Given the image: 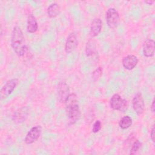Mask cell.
I'll list each match as a JSON object with an SVG mask.
<instances>
[{"label": "cell", "instance_id": "15", "mask_svg": "<svg viewBox=\"0 0 155 155\" xmlns=\"http://www.w3.org/2000/svg\"><path fill=\"white\" fill-rule=\"evenodd\" d=\"M38 29V24L36 18L33 15H29L27 18V30L30 33H35Z\"/></svg>", "mask_w": 155, "mask_h": 155}, {"label": "cell", "instance_id": "3", "mask_svg": "<svg viewBox=\"0 0 155 155\" xmlns=\"http://www.w3.org/2000/svg\"><path fill=\"white\" fill-rule=\"evenodd\" d=\"M110 105L113 110L124 112L127 110L128 104L127 101L123 99L119 94H114L110 99Z\"/></svg>", "mask_w": 155, "mask_h": 155}, {"label": "cell", "instance_id": "22", "mask_svg": "<svg viewBox=\"0 0 155 155\" xmlns=\"http://www.w3.org/2000/svg\"><path fill=\"white\" fill-rule=\"evenodd\" d=\"M85 117H86V122H89V123L92 122L94 118V111L91 110L90 111H88L87 113V116Z\"/></svg>", "mask_w": 155, "mask_h": 155}, {"label": "cell", "instance_id": "25", "mask_svg": "<svg viewBox=\"0 0 155 155\" xmlns=\"http://www.w3.org/2000/svg\"><path fill=\"white\" fill-rule=\"evenodd\" d=\"M154 2V1H145V3L147 4L148 5H151Z\"/></svg>", "mask_w": 155, "mask_h": 155}, {"label": "cell", "instance_id": "8", "mask_svg": "<svg viewBox=\"0 0 155 155\" xmlns=\"http://www.w3.org/2000/svg\"><path fill=\"white\" fill-rule=\"evenodd\" d=\"M29 115V108L28 107H22L18 109L13 114L12 119L16 124H21L25 121Z\"/></svg>", "mask_w": 155, "mask_h": 155}, {"label": "cell", "instance_id": "1", "mask_svg": "<svg viewBox=\"0 0 155 155\" xmlns=\"http://www.w3.org/2000/svg\"><path fill=\"white\" fill-rule=\"evenodd\" d=\"M11 46L19 57L28 55V49L25 44L24 36L21 28L16 26L13 28L11 36Z\"/></svg>", "mask_w": 155, "mask_h": 155}, {"label": "cell", "instance_id": "9", "mask_svg": "<svg viewBox=\"0 0 155 155\" xmlns=\"http://www.w3.org/2000/svg\"><path fill=\"white\" fill-rule=\"evenodd\" d=\"M132 107L134 111L137 114L143 113L145 107V103L143 96L140 93H137L134 96L132 101Z\"/></svg>", "mask_w": 155, "mask_h": 155}, {"label": "cell", "instance_id": "16", "mask_svg": "<svg viewBox=\"0 0 155 155\" xmlns=\"http://www.w3.org/2000/svg\"><path fill=\"white\" fill-rule=\"evenodd\" d=\"M61 8L59 5L57 3H53L50 4L47 8V15L50 18H53L59 14Z\"/></svg>", "mask_w": 155, "mask_h": 155}, {"label": "cell", "instance_id": "19", "mask_svg": "<svg viewBox=\"0 0 155 155\" xmlns=\"http://www.w3.org/2000/svg\"><path fill=\"white\" fill-rule=\"evenodd\" d=\"M102 68L101 67H99L98 68H97L96 70H94L93 73H92V78L94 80V81H97L100 77L101 76V75L102 74Z\"/></svg>", "mask_w": 155, "mask_h": 155}, {"label": "cell", "instance_id": "24", "mask_svg": "<svg viewBox=\"0 0 155 155\" xmlns=\"http://www.w3.org/2000/svg\"><path fill=\"white\" fill-rule=\"evenodd\" d=\"M150 110H151L152 113H154V111H155V105H154V99H153V100L152 101V103L151 104Z\"/></svg>", "mask_w": 155, "mask_h": 155}, {"label": "cell", "instance_id": "12", "mask_svg": "<svg viewBox=\"0 0 155 155\" xmlns=\"http://www.w3.org/2000/svg\"><path fill=\"white\" fill-rule=\"evenodd\" d=\"M85 53L87 57L93 59L98 58V52L96 48V43L93 40H89L85 46Z\"/></svg>", "mask_w": 155, "mask_h": 155}, {"label": "cell", "instance_id": "14", "mask_svg": "<svg viewBox=\"0 0 155 155\" xmlns=\"http://www.w3.org/2000/svg\"><path fill=\"white\" fill-rule=\"evenodd\" d=\"M102 27V20L99 18H94L90 25V36L91 38H94L98 36L101 31Z\"/></svg>", "mask_w": 155, "mask_h": 155}, {"label": "cell", "instance_id": "20", "mask_svg": "<svg viewBox=\"0 0 155 155\" xmlns=\"http://www.w3.org/2000/svg\"><path fill=\"white\" fill-rule=\"evenodd\" d=\"M101 128H102V124L101 121L99 120H97L96 121H95V122L93 125L92 132L94 133H96L101 130Z\"/></svg>", "mask_w": 155, "mask_h": 155}, {"label": "cell", "instance_id": "11", "mask_svg": "<svg viewBox=\"0 0 155 155\" xmlns=\"http://www.w3.org/2000/svg\"><path fill=\"white\" fill-rule=\"evenodd\" d=\"M138 58L136 56L133 54L127 55L125 56L122 61V64L123 67L128 70H133L138 63Z\"/></svg>", "mask_w": 155, "mask_h": 155}, {"label": "cell", "instance_id": "17", "mask_svg": "<svg viewBox=\"0 0 155 155\" xmlns=\"http://www.w3.org/2000/svg\"><path fill=\"white\" fill-rule=\"evenodd\" d=\"M132 119L129 116H125L120 119L119 122V127L125 130L130 127L132 125Z\"/></svg>", "mask_w": 155, "mask_h": 155}, {"label": "cell", "instance_id": "23", "mask_svg": "<svg viewBox=\"0 0 155 155\" xmlns=\"http://www.w3.org/2000/svg\"><path fill=\"white\" fill-rule=\"evenodd\" d=\"M154 137H155V128H154V125H153L150 132V138L153 143H154Z\"/></svg>", "mask_w": 155, "mask_h": 155}, {"label": "cell", "instance_id": "18", "mask_svg": "<svg viewBox=\"0 0 155 155\" xmlns=\"http://www.w3.org/2000/svg\"><path fill=\"white\" fill-rule=\"evenodd\" d=\"M142 144L137 139H136L131 144V147L130 151V154H135L140 149Z\"/></svg>", "mask_w": 155, "mask_h": 155}, {"label": "cell", "instance_id": "10", "mask_svg": "<svg viewBox=\"0 0 155 155\" xmlns=\"http://www.w3.org/2000/svg\"><path fill=\"white\" fill-rule=\"evenodd\" d=\"M78 46V39L74 32L70 33L66 39L65 51L67 53H70L74 50Z\"/></svg>", "mask_w": 155, "mask_h": 155}, {"label": "cell", "instance_id": "13", "mask_svg": "<svg viewBox=\"0 0 155 155\" xmlns=\"http://www.w3.org/2000/svg\"><path fill=\"white\" fill-rule=\"evenodd\" d=\"M143 53L145 57L150 58L154 53V41L152 39H147L143 43Z\"/></svg>", "mask_w": 155, "mask_h": 155}, {"label": "cell", "instance_id": "7", "mask_svg": "<svg viewBox=\"0 0 155 155\" xmlns=\"http://www.w3.org/2000/svg\"><path fill=\"white\" fill-rule=\"evenodd\" d=\"M42 132V128L40 125L32 127L25 136L24 141L27 144H31L36 141L40 137Z\"/></svg>", "mask_w": 155, "mask_h": 155}, {"label": "cell", "instance_id": "21", "mask_svg": "<svg viewBox=\"0 0 155 155\" xmlns=\"http://www.w3.org/2000/svg\"><path fill=\"white\" fill-rule=\"evenodd\" d=\"M136 133H132L129 135L128 138L125 140V143L126 145H130V143H133V142L136 140ZM125 145V146H127Z\"/></svg>", "mask_w": 155, "mask_h": 155}, {"label": "cell", "instance_id": "5", "mask_svg": "<svg viewBox=\"0 0 155 155\" xmlns=\"http://www.w3.org/2000/svg\"><path fill=\"white\" fill-rule=\"evenodd\" d=\"M18 84V80L16 78L12 79L8 81L1 88L0 91L1 99L2 100L7 97L16 87Z\"/></svg>", "mask_w": 155, "mask_h": 155}, {"label": "cell", "instance_id": "4", "mask_svg": "<svg viewBox=\"0 0 155 155\" xmlns=\"http://www.w3.org/2000/svg\"><path fill=\"white\" fill-rule=\"evenodd\" d=\"M105 19L107 25L111 28L117 27L120 21V16L118 12L113 7L109 8L105 13Z\"/></svg>", "mask_w": 155, "mask_h": 155}, {"label": "cell", "instance_id": "2", "mask_svg": "<svg viewBox=\"0 0 155 155\" xmlns=\"http://www.w3.org/2000/svg\"><path fill=\"white\" fill-rule=\"evenodd\" d=\"M65 104L68 123L74 124L81 117V111L76 95L74 93H70L65 102Z\"/></svg>", "mask_w": 155, "mask_h": 155}, {"label": "cell", "instance_id": "6", "mask_svg": "<svg viewBox=\"0 0 155 155\" xmlns=\"http://www.w3.org/2000/svg\"><path fill=\"white\" fill-rule=\"evenodd\" d=\"M70 88L68 84L64 81H61L58 86V99L61 103H65L70 96Z\"/></svg>", "mask_w": 155, "mask_h": 155}]
</instances>
